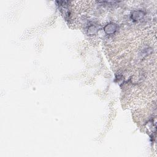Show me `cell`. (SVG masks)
Instances as JSON below:
<instances>
[{
    "instance_id": "7a4b0ae2",
    "label": "cell",
    "mask_w": 157,
    "mask_h": 157,
    "mask_svg": "<svg viewBox=\"0 0 157 157\" xmlns=\"http://www.w3.org/2000/svg\"><path fill=\"white\" fill-rule=\"evenodd\" d=\"M144 12L142 11H134L131 14V18L134 20H139L144 17Z\"/></svg>"
},
{
    "instance_id": "6da1fadb",
    "label": "cell",
    "mask_w": 157,
    "mask_h": 157,
    "mask_svg": "<svg viewBox=\"0 0 157 157\" xmlns=\"http://www.w3.org/2000/svg\"><path fill=\"white\" fill-rule=\"evenodd\" d=\"M118 29V26L115 23H109L104 28V31L107 34H114Z\"/></svg>"
},
{
    "instance_id": "3957f363",
    "label": "cell",
    "mask_w": 157,
    "mask_h": 157,
    "mask_svg": "<svg viewBox=\"0 0 157 157\" xmlns=\"http://www.w3.org/2000/svg\"><path fill=\"white\" fill-rule=\"evenodd\" d=\"M99 31V28L98 26L91 25L88 27V34L89 35H94L98 33Z\"/></svg>"
}]
</instances>
